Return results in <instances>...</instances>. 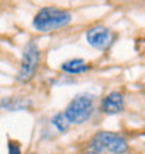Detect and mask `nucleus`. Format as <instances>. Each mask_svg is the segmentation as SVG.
I'll list each match as a JSON object with an SVG mask.
<instances>
[{
  "label": "nucleus",
  "instance_id": "obj_9",
  "mask_svg": "<svg viewBox=\"0 0 145 154\" xmlns=\"http://www.w3.org/2000/svg\"><path fill=\"white\" fill-rule=\"evenodd\" d=\"M8 151H10V154H20V147L17 146V144L10 143L8 144Z\"/></svg>",
  "mask_w": 145,
  "mask_h": 154
},
{
  "label": "nucleus",
  "instance_id": "obj_3",
  "mask_svg": "<svg viewBox=\"0 0 145 154\" xmlns=\"http://www.w3.org/2000/svg\"><path fill=\"white\" fill-rule=\"evenodd\" d=\"M92 112L93 97L91 94H80L67 105L63 115L70 122V125H80L88 121Z\"/></svg>",
  "mask_w": 145,
  "mask_h": 154
},
{
  "label": "nucleus",
  "instance_id": "obj_4",
  "mask_svg": "<svg viewBox=\"0 0 145 154\" xmlns=\"http://www.w3.org/2000/svg\"><path fill=\"white\" fill-rule=\"evenodd\" d=\"M40 60V52L39 48L36 46L34 41L28 42L24 48V53H22V62H21V69L18 73V80L22 83H27L35 76L38 66H39Z\"/></svg>",
  "mask_w": 145,
  "mask_h": 154
},
{
  "label": "nucleus",
  "instance_id": "obj_7",
  "mask_svg": "<svg viewBox=\"0 0 145 154\" xmlns=\"http://www.w3.org/2000/svg\"><path fill=\"white\" fill-rule=\"evenodd\" d=\"M89 69V66L85 63L82 59H72L61 65V70L66 73L70 74H78V73H84Z\"/></svg>",
  "mask_w": 145,
  "mask_h": 154
},
{
  "label": "nucleus",
  "instance_id": "obj_1",
  "mask_svg": "<svg viewBox=\"0 0 145 154\" xmlns=\"http://www.w3.org/2000/svg\"><path fill=\"white\" fill-rule=\"evenodd\" d=\"M71 14L57 7H43L34 18V27L40 32H50L70 24Z\"/></svg>",
  "mask_w": 145,
  "mask_h": 154
},
{
  "label": "nucleus",
  "instance_id": "obj_5",
  "mask_svg": "<svg viewBox=\"0 0 145 154\" xmlns=\"http://www.w3.org/2000/svg\"><path fill=\"white\" fill-rule=\"evenodd\" d=\"M87 41L92 48L103 51L112 44L113 35L106 27L96 25V27H92V28H89L87 31Z\"/></svg>",
  "mask_w": 145,
  "mask_h": 154
},
{
  "label": "nucleus",
  "instance_id": "obj_6",
  "mask_svg": "<svg viewBox=\"0 0 145 154\" xmlns=\"http://www.w3.org/2000/svg\"><path fill=\"white\" fill-rule=\"evenodd\" d=\"M123 108H124V100H123V95L117 91L110 93L106 98H103L101 104V109L105 114H117V112H121Z\"/></svg>",
  "mask_w": 145,
  "mask_h": 154
},
{
  "label": "nucleus",
  "instance_id": "obj_2",
  "mask_svg": "<svg viewBox=\"0 0 145 154\" xmlns=\"http://www.w3.org/2000/svg\"><path fill=\"white\" fill-rule=\"evenodd\" d=\"M103 150H108L113 154H124L129 150L127 142L120 134L112 132H99L92 137L88 146L89 154H101Z\"/></svg>",
  "mask_w": 145,
  "mask_h": 154
},
{
  "label": "nucleus",
  "instance_id": "obj_8",
  "mask_svg": "<svg viewBox=\"0 0 145 154\" xmlns=\"http://www.w3.org/2000/svg\"><path fill=\"white\" fill-rule=\"evenodd\" d=\"M52 123L56 126L59 132H64V130L69 129V126H70V122L66 119V116L63 114H57L52 119Z\"/></svg>",
  "mask_w": 145,
  "mask_h": 154
}]
</instances>
